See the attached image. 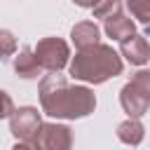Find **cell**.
Instances as JSON below:
<instances>
[{"instance_id":"obj_1","label":"cell","mask_w":150,"mask_h":150,"mask_svg":"<svg viewBox=\"0 0 150 150\" xmlns=\"http://www.w3.org/2000/svg\"><path fill=\"white\" fill-rule=\"evenodd\" d=\"M40 105L42 112L56 120H80L94 112L96 96L89 87H70L63 75L52 73L40 80Z\"/></svg>"},{"instance_id":"obj_2","label":"cell","mask_w":150,"mask_h":150,"mask_svg":"<svg viewBox=\"0 0 150 150\" xmlns=\"http://www.w3.org/2000/svg\"><path fill=\"white\" fill-rule=\"evenodd\" d=\"M120 73H122L120 54L103 42H96L87 49H77V54L70 61V75L89 84H101L110 77H117Z\"/></svg>"},{"instance_id":"obj_3","label":"cell","mask_w":150,"mask_h":150,"mask_svg":"<svg viewBox=\"0 0 150 150\" xmlns=\"http://www.w3.org/2000/svg\"><path fill=\"white\" fill-rule=\"evenodd\" d=\"M120 103L129 117H143L150 108V70H138L120 91Z\"/></svg>"},{"instance_id":"obj_4","label":"cell","mask_w":150,"mask_h":150,"mask_svg":"<svg viewBox=\"0 0 150 150\" xmlns=\"http://www.w3.org/2000/svg\"><path fill=\"white\" fill-rule=\"evenodd\" d=\"M40 129H42V120H40L38 108L23 105V108H16L12 112V117H9V131L19 141L16 143V150L19 148H35V141L40 136Z\"/></svg>"},{"instance_id":"obj_5","label":"cell","mask_w":150,"mask_h":150,"mask_svg":"<svg viewBox=\"0 0 150 150\" xmlns=\"http://www.w3.org/2000/svg\"><path fill=\"white\" fill-rule=\"evenodd\" d=\"M35 54H38V59H40L45 70L59 73V70H63L68 66L70 49H68V45L61 38H42L35 45Z\"/></svg>"},{"instance_id":"obj_6","label":"cell","mask_w":150,"mask_h":150,"mask_svg":"<svg viewBox=\"0 0 150 150\" xmlns=\"http://www.w3.org/2000/svg\"><path fill=\"white\" fill-rule=\"evenodd\" d=\"M73 145V134L66 124L42 122L40 136L35 141V150H68Z\"/></svg>"},{"instance_id":"obj_7","label":"cell","mask_w":150,"mask_h":150,"mask_svg":"<svg viewBox=\"0 0 150 150\" xmlns=\"http://www.w3.org/2000/svg\"><path fill=\"white\" fill-rule=\"evenodd\" d=\"M120 52L131 66H143V63L150 61V45H148L145 35H138V33L129 35L127 40H122L120 42Z\"/></svg>"},{"instance_id":"obj_8","label":"cell","mask_w":150,"mask_h":150,"mask_svg":"<svg viewBox=\"0 0 150 150\" xmlns=\"http://www.w3.org/2000/svg\"><path fill=\"white\" fill-rule=\"evenodd\" d=\"M14 70H16V75L23 77V80H35L38 75H42L45 68H42V63H40L35 49H30V47H21L19 56L14 59Z\"/></svg>"},{"instance_id":"obj_9","label":"cell","mask_w":150,"mask_h":150,"mask_svg":"<svg viewBox=\"0 0 150 150\" xmlns=\"http://www.w3.org/2000/svg\"><path fill=\"white\" fill-rule=\"evenodd\" d=\"M98 35H101V30H98V26H96L94 21H80V23H75L73 30H70L73 45H75L77 49H87V47L96 45V42H98Z\"/></svg>"},{"instance_id":"obj_10","label":"cell","mask_w":150,"mask_h":150,"mask_svg":"<svg viewBox=\"0 0 150 150\" xmlns=\"http://www.w3.org/2000/svg\"><path fill=\"white\" fill-rule=\"evenodd\" d=\"M105 26V35L108 38H112V40H117V42H122V40H127L129 35H134L136 33V26H134V21L131 19H127L124 14H117V16H110V19H105L103 21Z\"/></svg>"},{"instance_id":"obj_11","label":"cell","mask_w":150,"mask_h":150,"mask_svg":"<svg viewBox=\"0 0 150 150\" xmlns=\"http://www.w3.org/2000/svg\"><path fill=\"white\" fill-rule=\"evenodd\" d=\"M143 136H145V129L138 117H129L117 127V138L127 145H138L143 141Z\"/></svg>"},{"instance_id":"obj_12","label":"cell","mask_w":150,"mask_h":150,"mask_svg":"<svg viewBox=\"0 0 150 150\" xmlns=\"http://www.w3.org/2000/svg\"><path fill=\"white\" fill-rule=\"evenodd\" d=\"M117 14H122V0H98V5L94 7V16L103 21Z\"/></svg>"},{"instance_id":"obj_13","label":"cell","mask_w":150,"mask_h":150,"mask_svg":"<svg viewBox=\"0 0 150 150\" xmlns=\"http://www.w3.org/2000/svg\"><path fill=\"white\" fill-rule=\"evenodd\" d=\"M127 7H129L134 19L150 26V0H127Z\"/></svg>"},{"instance_id":"obj_14","label":"cell","mask_w":150,"mask_h":150,"mask_svg":"<svg viewBox=\"0 0 150 150\" xmlns=\"http://www.w3.org/2000/svg\"><path fill=\"white\" fill-rule=\"evenodd\" d=\"M0 40H2V59H9L14 52V38L9 30H0Z\"/></svg>"},{"instance_id":"obj_15","label":"cell","mask_w":150,"mask_h":150,"mask_svg":"<svg viewBox=\"0 0 150 150\" xmlns=\"http://www.w3.org/2000/svg\"><path fill=\"white\" fill-rule=\"evenodd\" d=\"M2 103H5V110H2L0 115H2V117H12V112H14V110H12V101H9V96H7L5 91H2Z\"/></svg>"},{"instance_id":"obj_16","label":"cell","mask_w":150,"mask_h":150,"mask_svg":"<svg viewBox=\"0 0 150 150\" xmlns=\"http://www.w3.org/2000/svg\"><path fill=\"white\" fill-rule=\"evenodd\" d=\"M73 2H75V5H80V7H91V9L98 5V0H73Z\"/></svg>"}]
</instances>
